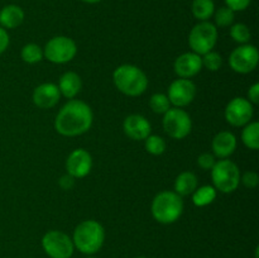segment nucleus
<instances>
[{"label": "nucleus", "mask_w": 259, "mask_h": 258, "mask_svg": "<svg viewBox=\"0 0 259 258\" xmlns=\"http://www.w3.org/2000/svg\"><path fill=\"white\" fill-rule=\"evenodd\" d=\"M94 114L90 105L82 100L71 99L58 111L55 129L63 137H77L90 131Z\"/></svg>", "instance_id": "1"}, {"label": "nucleus", "mask_w": 259, "mask_h": 258, "mask_svg": "<svg viewBox=\"0 0 259 258\" xmlns=\"http://www.w3.org/2000/svg\"><path fill=\"white\" fill-rule=\"evenodd\" d=\"M115 88L126 96H141L148 88V77L142 68L136 65H120L113 72Z\"/></svg>", "instance_id": "2"}, {"label": "nucleus", "mask_w": 259, "mask_h": 258, "mask_svg": "<svg viewBox=\"0 0 259 258\" xmlns=\"http://www.w3.org/2000/svg\"><path fill=\"white\" fill-rule=\"evenodd\" d=\"M72 242L83 254H95L105 242V230L96 220H83L73 230Z\"/></svg>", "instance_id": "3"}, {"label": "nucleus", "mask_w": 259, "mask_h": 258, "mask_svg": "<svg viewBox=\"0 0 259 258\" xmlns=\"http://www.w3.org/2000/svg\"><path fill=\"white\" fill-rule=\"evenodd\" d=\"M152 217L161 224L177 222L184 212L182 197L175 191H161L154 196L151 205Z\"/></svg>", "instance_id": "4"}, {"label": "nucleus", "mask_w": 259, "mask_h": 258, "mask_svg": "<svg viewBox=\"0 0 259 258\" xmlns=\"http://www.w3.org/2000/svg\"><path fill=\"white\" fill-rule=\"evenodd\" d=\"M212 184L217 191L230 194L238 189L240 184V171L237 163L230 159H219L211 169Z\"/></svg>", "instance_id": "5"}, {"label": "nucleus", "mask_w": 259, "mask_h": 258, "mask_svg": "<svg viewBox=\"0 0 259 258\" xmlns=\"http://www.w3.org/2000/svg\"><path fill=\"white\" fill-rule=\"evenodd\" d=\"M218 42V27L209 20L197 23L189 33V46L199 56L212 51Z\"/></svg>", "instance_id": "6"}, {"label": "nucleus", "mask_w": 259, "mask_h": 258, "mask_svg": "<svg viewBox=\"0 0 259 258\" xmlns=\"http://www.w3.org/2000/svg\"><path fill=\"white\" fill-rule=\"evenodd\" d=\"M77 53V46L72 38L66 35H57L53 37L46 43L43 50V57L47 58L50 62L62 65L67 63L75 58Z\"/></svg>", "instance_id": "7"}, {"label": "nucleus", "mask_w": 259, "mask_h": 258, "mask_svg": "<svg viewBox=\"0 0 259 258\" xmlns=\"http://www.w3.org/2000/svg\"><path fill=\"white\" fill-rule=\"evenodd\" d=\"M164 132L174 139H184L191 133L192 120L187 111L181 108H169L162 120Z\"/></svg>", "instance_id": "8"}, {"label": "nucleus", "mask_w": 259, "mask_h": 258, "mask_svg": "<svg viewBox=\"0 0 259 258\" xmlns=\"http://www.w3.org/2000/svg\"><path fill=\"white\" fill-rule=\"evenodd\" d=\"M42 248L51 258H71L75 250L72 238L61 230H50L42 238Z\"/></svg>", "instance_id": "9"}, {"label": "nucleus", "mask_w": 259, "mask_h": 258, "mask_svg": "<svg viewBox=\"0 0 259 258\" xmlns=\"http://www.w3.org/2000/svg\"><path fill=\"white\" fill-rule=\"evenodd\" d=\"M259 62V52L253 45H242L235 48L229 57V65L233 71L238 73H249L257 68Z\"/></svg>", "instance_id": "10"}, {"label": "nucleus", "mask_w": 259, "mask_h": 258, "mask_svg": "<svg viewBox=\"0 0 259 258\" xmlns=\"http://www.w3.org/2000/svg\"><path fill=\"white\" fill-rule=\"evenodd\" d=\"M254 108L253 104L245 98H234L225 108V120L233 126H244L252 120Z\"/></svg>", "instance_id": "11"}, {"label": "nucleus", "mask_w": 259, "mask_h": 258, "mask_svg": "<svg viewBox=\"0 0 259 258\" xmlns=\"http://www.w3.org/2000/svg\"><path fill=\"white\" fill-rule=\"evenodd\" d=\"M196 96V85L190 78H177L172 81L168 88L169 103L175 105V108H184L190 105Z\"/></svg>", "instance_id": "12"}, {"label": "nucleus", "mask_w": 259, "mask_h": 258, "mask_svg": "<svg viewBox=\"0 0 259 258\" xmlns=\"http://www.w3.org/2000/svg\"><path fill=\"white\" fill-rule=\"evenodd\" d=\"M93 168V158L86 149L77 148L68 154L66 159V169L67 174L73 179H82L88 176Z\"/></svg>", "instance_id": "13"}, {"label": "nucleus", "mask_w": 259, "mask_h": 258, "mask_svg": "<svg viewBox=\"0 0 259 258\" xmlns=\"http://www.w3.org/2000/svg\"><path fill=\"white\" fill-rule=\"evenodd\" d=\"M174 70L180 78L194 77L202 70L201 56L195 52L182 53L175 60Z\"/></svg>", "instance_id": "14"}, {"label": "nucleus", "mask_w": 259, "mask_h": 258, "mask_svg": "<svg viewBox=\"0 0 259 258\" xmlns=\"http://www.w3.org/2000/svg\"><path fill=\"white\" fill-rule=\"evenodd\" d=\"M123 131L132 141H144L151 134L152 126L148 119L141 114H131L124 119Z\"/></svg>", "instance_id": "15"}, {"label": "nucleus", "mask_w": 259, "mask_h": 258, "mask_svg": "<svg viewBox=\"0 0 259 258\" xmlns=\"http://www.w3.org/2000/svg\"><path fill=\"white\" fill-rule=\"evenodd\" d=\"M61 94L58 86L53 82L40 83L34 89L32 100L39 109H52L60 101Z\"/></svg>", "instance_id": "16"}, {"label": "nucleus", "mask_w": 259, "mask_h": 258, "mask_svg": "<svg viewBox=\"0 0 259 258\" xmlns=\"http://www.w3.org/2000/svg\"><path fill=\"white\" fill-rule=\"evenodd\" d=\"M237 137L232 132L223 131L219 132L217 136L212 138L211 148L214 152V156L218 158H228L232 156L237 149Z\"/></svg>", "instance_id": "17"}, {"label": "nucleus", "mask_w": 259, "mask_h": 258, "mask_svg": "<svg viewBox=\"0 0 259 258\" xmlns=\"http://www.w3.org/2000/svg\"><path fill=\"white\" fill-rule=\"evenodd\" d=\"M24 10L19 5H5L0 10V27L4 29H14L24 22Z\"/></svg>", "instance_id": "18"}, {"label": "nucleus", "mask_w": 259, "mask_h": 258, "mask_svg": "<svg viewBox=\"0 0 259 258\" xmlns=\"http://www.w3.org/2000/svg\"><path fill=\"white\" fill-rule=\"evenodd\" d=\"M57 86L61 95L67 99H73L81 91L82 81L77 73L73 72V71H67L61 76Z\"/></svg>", "instance_id": "19"}, {"label": "nucleus", "mask_w": 259, "mask_h": 258, "mask_svg": "<svg viewBox=\"0 0 259 258\" xmlns=\"http://www.w3.org/2000/svg\"><path fill=\"white\" fill-rule=\"evenodd\" d=\"M199 186V181L194 172H181L175 180V192L180 196H189Z\"/></svg>", "instance_id": "20"}, {"label": "nucleus", "mask_w": 259, "mask_h": 258, "mask_svg": "<svg viewBox=\"0 0 259 258\" xmlns=\"http://www.w3.org/2000/svg\"><path fill=\"white\" fill-rule=\"evenodd\" d=\"M192 202H194L195 206L197 207H204L210 205L211 202H214V200L217 199L218 191L215 190L214 186H210V185H204V186H200L192 192Z\"/></svg>", "instance_id": "21"}, {"label": "nucleus", "mask_w": 259, "mask_h": 258, "mask_svg": "<svg viewBox=\"0 0 259 258\" xmlns=\"http://www.w3.org/2000/svg\"><path fill=\"white\" fill-rule=\"evenodd\" d=\"M191 12L197 20L205 22L214 15L215 4L212 0H194L191 5Z\"/></svg>", "instance_id": "22"}, {"label": "nucleus", "mask_w": 259, "mask_h": 258, "mask_svg": "<svg viewBox=\"0 0 259 258\" xmlns=\"http://www.w3.org/2000/svg\"><path fill=\"white\" fill-rule=\"evenodd\" d=\"M242 142L247 148L257 151L259 148V123L249 121L242 131Z\"/></svg>", "instance_id": "23"}, {"label": "nucleus", "mask_w": 259, "mask_h": 258, "mask_svg": "<svg viewBox=\"0 0 259 258\" xmlns=\"http://www.w3.org/2000/svg\"><path fill=\"white\" fill-rule=\"evenodd\" d=\"M20 57L24 62L29 63V65H34V63L40 62L43 60V50L35 43H28L20 51Z\"/></svg>", "instance_id": "24"}, {"label": "nucleus", "mask_w": 259, "mask_h": 258, "mask_svg": "<svg viewBox=\"0 0 259 258\" xmlns=\"http://www.w3.org/2000/svg\"><path fill=\"white\" fill-rule=\"evenodd\" d=\"M230 37L239 45H247L252 38V33L244 23H235L230 25Z\"/></svg>", "instance_id": "25"}, {"label": "nucleus", "mask_w": 259, "mask_h": 258, "mask_svg": "<svg viewBox=\"0 0 259 258\" xmlns=\"http://www.w3.org/2000/svg\"><path fill=\"white\" fill-rule=\"evenodd\" d=\"M144 147L146 151L152 156H161L166 151V141L159 136H152L149 134L146 139H144Z\"/></svg>", "instance_id": "26"}, {"label": "nucleus", "mask_w": 259, "mask_h": 258, "mask_svg": "<svg viewBox=\"0 0 259 258\" xmlns=\"http://www.w3.org/2000/svg\"><path fill=\"white\" fill-rule=\"evenodd\" d=\"M214 19L217 27H230V25L234 23L235 12H233V10L228 7H222L214 12Z\"/></svg>", "instance_id": "27"}, {"label": "nucleus", "mask_w": 259, "mask_h": 258, "mask_svg": "<svg viewBox=\"0 0 259 258\" xmlns=\"http://www.w3.org/2000/svg\"><path fill=\"white\" fill-rule=\"evenodd\" d=\"M149 106H151L153 113L164 114L169 108H171V103H169L166 94L157 93L153 94V95L151 96V99H149Z\"/></svg>", "instance_id": "28"}, {"label": "nucleus", "mask_w": 259, "mask_h": 258, "mask_svg": "<svg viewBox=\"0 0 259 258\" xmlns=\"http://www.w3.org/2000/svg\"><path fill=\"white\" fill-rule=\"evenodd\" d=\"M202 67L207 68L209 71H218L220 70L223 65V58L220 53L215 52V51H210V52L205 53L201 57Z\"/></svg>", "instance_id": "29"}, {"label": "nucleus", "mask_w": 259, "mask_h": 258, "mask_svg": "<svg viewBox=\"0 0 259 258\" xmlns=\"http://www.w3.org/2000/svg\"><path fill=\"white\" fill-rule=\"evenodd\" d=\"M215 163H217V157L212 153H209V152L201 153L197 157V164H199V167H201L202 169H205V171L211 169Z\"/></svg>", "instance_id": "30"}, {"label": "nucleus", "mask_w": 259, "mask_h": 258, "mask_svg": "<svg viewBox=\"0 0 259 258\" xmlns=\"http://www.w3.org/2000/svg\"><path fill=\"white\" fill-rule=\"evenodd\" d=\"M240 182H242L247 189H255L259 184L258 174L254 171L244 172L243 176H240Z\"/></svg>", "instance_id": "31"}, {"label": "nucleus", "mask_w": 259, "mask_h": 258, "mask_svg": "<svg viewBox=\"0 0 259 258\" xmlns=\"http://www.w3.org/2000/svg\"><path fill=\"white\" fill-rule=\"evenodd\" d=\"M252 0H225V4L233 12H243L250 5Z\"/></svg>", "instance_id": "32"}, {"label": "nucleus", "mask_w": 259, "mask_h": 258, "mask_svg": "<svg viewBox=\"0 0 259 258\" xmlns=\"http://www.w3.org/2000/svg\"><path fill=\"white\" fill-rule=\"evenodd\" d=\"M9 43H10V38H9V34H8L7 29L0 27V55L7 51V48L9 47Z\"/></svg>", "instance_id": "33"}, {"label": "nucleus", "mask_w": 259, "mask_h": 258, "mask_svg": "<svg viewBox=\"0 0 259 258\" xmlns=\"http://www.w3.org/2000/svg\"><path fill=\"white\" fill-rule=\"evenodd\" d=\"M248 100L255 105V104L259 103V83L255 82L253 83L252 86L248 90Z\"/></svg>", "instance_id": "34"}, {"label": "nucleus", "mask_w": 259, "mask_h": 258, "mask_svg": "<svg viewBox=\"0 0 259 258\" xmlns=\"http://www.w3.org/2000/svg\"><path fill=\"white\" fill-rule=\"evenodd\" d=\"M75 180L76 179H73V177L71 176V175L66 174V175H63V176H61V179H60V181H58V184H60L61 189L71 190L73 187V185H75Z\"/></svg>", "instance_id": "35"}, {"label": "nucleus", "mask_w": 259, "mask_h": 258, "mask_svg": "<svg viewBox=\"0 0 259 258\" xmlns=\"http://www.w3.org/2000/svg\"><path fill=\"white\" fill-rule=\"evenodd\" d=\"M81 2L88 3V4H98V3H100L101 0H81Z\"/></svg>", "instance_id": "36"}, {"label": "nucleus", "mask_w": 259, "mask_h": 258, "mask_svg": "<svg viewBox=\"0 0 259 258\" xmlns=\"http://www.w3.org/2000/svg\"><path fill=\"white\" fill-rule=\"evenodd\" d=\"M136 258H147V257H136Z\"/></svg>", "instance_id": "37"}, {"label": "nucleus", "mask_w": 259, "mask_h": 258, "mask_svg": "<svg viewBox=\"0 0 259 258\" xmlns=\"http://www.w3.org/2000/svg\"><path fill=\"white\" fill-rule=\"evenodd\" d=\"M89 258H95V257H89Z\"/></svg>", "instance_id": "38"}]
</instances>
